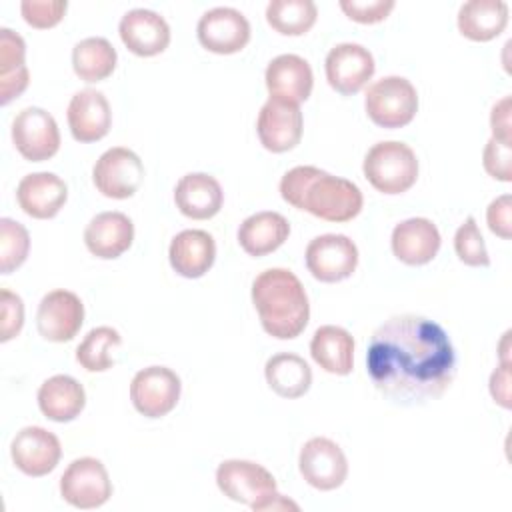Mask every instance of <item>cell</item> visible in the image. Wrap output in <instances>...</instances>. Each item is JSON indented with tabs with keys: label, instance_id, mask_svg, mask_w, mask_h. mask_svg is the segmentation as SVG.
Masks as SVG:
<instances>
[{
	"label": "cell",
	"instance_id": "28",
	"mask_svg": "<svg viewBox=\"0 0 512 512\" xmlns=\"http://www.w3.org/2000/svg\"><path fill=\"white\" fill-rule=\"evenodd\" d=\"M310 356L324 372L346 376L354 364V338L342 326L324 324L310 340Z\"/></svg>",
	"mask_w": 512,
	"mask_h": 512
},
{
	"label": "cell",
	"instance_id": "24",
	"mask_svg": "<svg viewBox=\"0 0 512 512\" xmlns=\"http://www.w3.org/2000/svg\"><path fill=\"white\" fill-rule=\"evenodd\" d=\"M176 208L192 220H208L216 216L224 202L220 182L206 172L184 174L174 188Z\"/></svg>",
	"mask_w": 512,
	"mask_h": 512
},
{
	"label": "cell",
	"instance_id": "8",
	"mask_svg": "<svg viewBox=\"0 0 512 512\" xmlns=\"http://www.w3.org/2000/svg\"><path fill=\"white\" fill-rule=\"evenodd\" d=\"M180 392V378L168 366L142 368L130 382V400L146 418H162L172 412L180 400Z\"/></svg>",
	"mask_w": 512,
	"mask_h": 512
},
{
	"label": "cell",
	"instance_id": "29",
	"mask_svg": "<svg viewBox=\"0 0 512 512\" xmlns=\"http://www.w3.org/2000/svg\"><path fill=\"white\" fill-rule=\"evenodd\" d=\"M458 30L474 42H488L500 36L508 24V4L504 0H468L460 6Z\"/></svg>",
	"mask_w": 512,
	"mask_h": 512
},
{
	"label": "cell",
	"instance_id": "20",
	"mask_svg": "<svg viewBox=\"0 0 512 512\" xmlns=\"http://www.w3.org/2000/svg\"><path fill=\"white\" fill-rule=\"evenodd\" d=\"M66 118L72 138L84 144L104 138L112 126L110 104L106 96L94 88H84L72 96Z\"/></svg>",
	"mask_w": 512,
	"mask_h": 512
},
{
	"label": "cell",
	"instance_id": "19",
	"mask_svg": "<svg viewBox=\"0 0 512 512\" xmlns=\"http://www.w3.org/2000/svg\"><path fill=\"white\" fill-rule=\"evenodd\" d=\"M16 200L24 214L36 220H48L64 208L68 200V186L54 172L26 174L18 182Z\"/></svg>",
	"mask_w": 512,
	"mask_h": 512
},
{
	"label": "cell",
	"instance_id": "6",
	"mask_svg": "<svg viewBox=\"0 0 512 512\" xmlns=\"http://www.w3.org/2000/svg\"><path fill=\"white\" fill-rule=\"evenodd\" d=\"M60 496L80 510L100 508L112 496V482L106 466L92 456L72 460L60 476Z\"/></svg>",
	"mask_w": 512,
	"mask_h": 512
},
{
	"label": "cell",
	"instance_id": "22",
	"mask_svg": "<svg viewBox=\"0 0 512 512\" xmlns=\"http://www.w3.org/2000/svg\"><path fill=\"white\" fill-rule=\"evenodd\" d=\"M134 240L132 220L116 210L96 214L84 228V244L90 254L102 260L122 256Z\"/></svg>",
	"mask_w": 512,
	"mask_h": 512
},
{
	"label": "cell",
	"instance_id": "7",
	"mask_svg": "<svg viewBox=\"0 0 512 512\" xmlns=\"http://www.w3.org/2000/svg\"><path fill=\"white\" fill-rule=\"evenodd\" d=\"M144 180V164L140 156L124 146L108 148L92 168V182L96 190L114 200L130 198L138 192Z\"/></svg>",
	"mask_w": 512,
	"mask_h": 512
},
{
	"label": "cell",
	"instance_id": "33",
	"mask_svg": "<svg viewBox=\"0 0 512 512\" xmlns=\"http://www.w3.org/2000/svg\"><path fill=\"white\" fill-rule=\"evenodd\" d=\"M318 16V8L312 0H272L266 6L268 24L284 36L306 34Z\"/></svg>",
	"mask_w": 512,
	"mask_h": 512
},
{
	"label": "cell",
	"instance_id": "5",
	"mask_svg": "<svg viewBox=\"0 0 512 512\" xmlns=\"http://www.w3.org/2000/svg\"><path fill=\"white\" fill-rule=\"evenodd\" d=\"M364 108L368 118L380 128H402L418 112V92L404 76H384L368 86Z\"/></svg>",
	"mask_w": 512,
	"mask_h": 512
},
{
	"label": "cell",
	"instance_id": "25",
	"mask_svg": "<svg viewBox=\"0 0 512 512\" xmlns=\"http://www.w3.org/2000/svg\"><path fill=\"white\" fill-rule=\"evenodd\" d=\"M168 260L182 278H200L216 260V242L206 230H182L170 242Z\"/></svg>",
	"mask_w": 512,
	"mask_h": 512
},
{
	"label": "cell",
	"instance_id": "32",
	"mask_svg": "<svg viewBox=\"0 0 512 512\" xmlns=\"http://www.w3.org/2000/svg\"><path fill=\"white\" fill-rule=\"evenodd\" d=\"M116 48L102 36H90L74 44L72 68L84 82H102L116 68Z\"/></svg>",
	"mask_w": 512,
	"mask_h": 512
},
{
	"label": "cell",
	"instance_id": "35",
	"mask_svg": "<svg viewBox=\"0 0 512 512\" xmlns=\"http://www.w3.org/2000/svg\"><path fill=\"white\" fill-rule=\"evenodd\" d=\"M30 252L28 230L12 220L0 218V272L10 274L24 264Z\"/></svg>",
	"mask_w": 512,
	"mask_h": 512
},
{
	"label": "cell",
	"instance_id": "13",
	"mask_svg": "<svg viewBox=\"0 0 512 512\" xmlns=\"http://www.w3.org/2000/svg\"><path fill=\"white\" fill-rule=\"evenodd\" d=\"M328 84L342 96L360 92L374 76L376 64L368 48L354 42H342L330 48L324 60Z\"/></svg>",
	"mask_w": 512,
	"mask_h": 512
},
{
	"label": "cell",
	"instance_id": "31",
	"mask_svg": "<svg viewBox=\"0 0 512 512\" xmlns=\"http://www.w3.org/2000/svg\"><path fill=\"white\" fill-rule=\"evenodd\" d=\"M264 376L268 386L282 398H300L310 390L312 370L308 362L292 352H278L266 360Z\"/></svg>",
	"mask_w": 512,
	"mask_h": 512
},
{
	"label": "cell",
	"instance_id": "36",
	"mask_svg": "<svg viewBox=\"0 0 512 512\" xmlns=\"http://www.w3.org/2000/svg\"><path fill=\"white\" fill-rule=\"evenodd\" d=\"M454 250L460 262L474 268H486L490 266V256L484 244V238L480 234V228L476 224L474 216H468L454 234Z\"/></svg>",
	"mask_w": 512,
	"mask_h": 512
},
{
	"label": "cell",
	"instance_id": "43",
	"mask_svg": "<svg viewBox=\"0 0 512 512\" xmlns=\"http://www.w3.org/2000/svg\"><path fill=\"white\" fill-rule=\"evenodd\" d=\"M490 394L494 402H498L502 408H510V364L500 362V366L490 376Z\"/></svg>",
	"mask_w": 512,
	"mask_h": 512
},
{
	"label": "cell",
	"instance_id": "11",
	"mask_svg": "<svg viewBox=\"0 0 512 512\" xmlns=\"http://www.w3.org/2000/svg\"><path fill=\"white\" fill-rule=\"evenodd\" d=\"M306 268L320 282H340L358 266V248L344 234H322L306 246Z\"/></svg>",
	"mask_w": 512,
	"mask_h": 512
},
{
	"label": "cell",
	"instance_id": "3",
	"mask_svg": "<svg viewBox=\"0 0 512 512\" xmlns=\"http://www.w3.org/2000/svg\"><path fill=\"white\" fill-rule=\"evenodd\" d=\"M252 304L266 334L292 340L310 318V302L300 278L286 268H268L252 282Z\"/></svg>",
	"mask_w": 512,
	"mask_h": 512
},
{
	"label": "cell",
	"instance_id": "39",
	"mask_svg": "<svg viewBox=\"0 0 512 512\" xmlns=\"http://www.w3.org/2000/svg\"><path fill=\"white\" fill-rule=\"evenodd\" d=\"M338 6L354 22L376 24L388 18L396 2L394 0H340Z\"/></svg>",
	"mask_w": 512,
	"mask_h": 512
},
{
	"label": "cell",
	"instance_id": "12",
	"mask_svg": "<svg viewBox=\"0 0 512 512\" xmlns=\"http://www.w3.org/2000/svg\"><path fill=\"white\" fill-rule=\"evenodd\" d=\"M216 484L226 498L246 506H254L276 490L274 476L262 464L240 458L224 460L216 468Z\"/></svg>",
	"mask_w": 512,
	"mask_h": 512
},
{
	"label": "cell",
	"instance_id": "4",
	"mask_svg": "<svg viewBox=\"0 0 512 512\" xmlns=\"http://www.w3.org/2000/svg\"><path fill=\"white\" fill-rule=\"evenodd\" d=\"M366 180L382 194H402L416 184L418 158L414 150L398 140L374 144L362 164Z\"/></svg>",
	"mask_w": 512,
	"mask_h": 512
},
{
	"label": "cell",
	"instance_id": "34",
	"mask_svg": "<svg viewBox=\"0 0 512 512\" xmlns=\"http://www.w3.org/2000/svg\"><path fill=\"white\" fill-rule=\"evenodd\" d=\"M122 338L110 326L92 328L76 348V362L88 372H106L114 366V354Z\"/></svg>",
	"mask_w": 512,
	"mask_h": 512
},
{
	"label": "cell",
	"instance_id": "9",
	"mask_svg": "<svg viewBox=\"0 0 512 512\" xmlns=\"http://www.w3.org/2000/svg\"><path fill=\"white\" fill-rule=\"evenodd\" d=\"M12 142L22 158L44 162L58 152L60 130L50 112L38 106H26L12 120Z\"/></svg>",
	"mask_w": 512,
	"mask_h": 512
},
{
	"label": "cell",
	"instance_id": "27",
	"mask_svg": "<svg viewBox=\"0 0 512 512\" xmlns=\"http://www.w3.org/2000/svg\"><path fill=\"white\" fill-rule=\"evenodd\" d=\"M290 234V224L280 212L264 210L248 216L238 228V244L254 258L278 250Z\"/></svg>",
	"mask_w": 512,
	"mask_h": 512
},
{
	"label": "cell",
	"instance_id": "1",
	"mask_svg": "<svg viewBox=\"0 0 512 512\" xmlns=\"http://www.w3.org/2000/svg\"><path fill=\"white\" fill-rule=\"evenodd\" d=\"M366 372L374 388L394 404L422 406L452 386L456 352L438 322L418 314H400L372 332Z\"/></svg>",
	"mask_w": 512,
	"mask_h": 512
},
{
	"label": "cell",
	"instance_id": "38",
	"mask_svg": "<svg viewBox=\"0 0 512 512\" xmlns=\"http://www.w3.org/2000/svg\"><path fill=\"white\" fill-rule=\"evenodd\" d=\"M24 326V302L8 288L0 290V342L20 334Z\"/></svg>",
	"mask_w": 512,
	"mask_h": 512
},
{
	"label": "cell",
	"instance_id": "16",
	"mask_svg": "<svg viewBox=\"0 0 512 512\" xmlns=\"http://www.w3.org/2000/svg\"><path fill=\"white\" fill-rule=\"evenodd\" d=\"M84 324V304L78 294L58 288L48 294L38 304L36 326L42 338L50 342L72 340Z\"/></svg>",
	"mask_w": 512,
	"mask_h": 512
},
{
	"label": "cell",
	"instance_id": "14",
	"mask_svg": "<svg viewBox=\"0 0 512 512\" xmlns=\"http://www.w3.org/2000/svg\"><path fill=\"white\" fill-rule=\"evenodd\" d=\"M196 36L198 42L214 54H234L248 44L250 22L236 8L216 6L200 16Z\"/></svg>",
	"mask_w": 512,
	"mask_h": 512
},
{
	"label": "cell",
	"instance_id": "2",
	"mask_svg": "<svg viewBox=\"0 0 512 512\" xmlns=\"http://www.w3.org/2000/svg\"><path fill=\"white\" fill-rule=\"evenodd\" d=\"M280 196L298 210L326 222H348L362 210L360 188L340 176H332L316 166H296L280 180Z\"/></svg>",
	"mask_w": 512,
	"mask_h": 512
},
{
	"label": "cell",
	"instance_id": "18",
	"mask_svg": "<svg viewBox=\"0 0 512 512\" xmlns=\"http://www.w3.org/2000/svg\"><path fill=\"white\" fill-rule=\"evenodd\" d=\"M124 46L136 56H156L170 44V26L154 10L134 8L128 10L118 24Z\"/></svg>",
	"mask_w": 512,
	"mask_h": 512
},
{
	"label": "cell",
	"instance_id": "15",
	"mask_svg": "<svg viewBox=\"0 0 512 512\" xmlns=\"http://www.w3.org/2000/svg\"><path fill=\"white\" fill-rule=\"evenodd\" d=\"M10 456L20 472L32 478H40L58 466L62 458V446L58 436L50 430L42 426H26L12 438Z\"/></svg>",
	"mask_w": 512,
	"mask_h": 512
},
{
	"label": "cell",
	"instance_id": "40",
	"mask_svg": "<svg viewBox=\"0 0 512 512\" xmlns=\"http://www.w3.org/2000/svg\"><path fill=\"white\" fill-rule=\"evenodd\" d=\"M482 164L492 178L500 182H510L512 180V144L490 138L482 152Z\"/></svg>",
	"mask_w": 512,
	"mask_h": 512
},
{
	"label": "cell",
	"instance_id": "21",
	"mask_svg": "<svg viewBox=\"0 0 512 512\" xmlns=\"http://www.w3.org/2000/svg\"><path fill=\"white\" fill-rule=\"evenodd\" d=\"M266 88L270 98L300 104L310 98L314 74L310 64L298 54H280L266 66Z\"/></svg>",
	"mask_w": 512,
	"mask_h": 512
},
{
	"label": "cell",
	"instance_id": "42",
	"mask_svg": "<svg viewBox=\"0 0 512 512\" xmlns=\"http://www.w3.org/2000/svg\"><path fill=\"white\" fill-rule=\"evenodd\" d=\"M510 96H504L502 100H498L492 106L490 112V128H492V138L500 140V142H508L512 144V136H510Z\"/></svg>",
	"mask_w": 512,
	"mask_h": 512
},
{
	"label": "cell",
	"instance_id": "45",
	"mask_svg": "<svg viewBox=\"0 0 512 512\" xmlns=\"http://www.w3.org/2000/svg\"><path fill=\"white\" fill-rule=\"evenodd\" d=\"M508 342H510V330L502 336V342H500V362H504V364H510V356H508L510 346H508Z\"/></svg>",
	"mask_w": 512,
	"mask_h": 512
},
{
	"label": "cell",
	"instance_id": "10",
	"mask_svg": "<svg viewBox=\"0 0 512 512\" xmlns=\"http://www.w3.org/2000/svg\"><path fill=\"white\" fill-rule=\"evenodd\" d=\"M298 468L302 478L312 488L322 492L340 488L348 476L346 454L334 440L326 436H314L302 446Z\"/></svg>",
	"mask_w": 512,
	"mask_h": 512
},
{
	"label": "cell",
	"instance_id": "44",
	"mask_svg": "<svg viewBox=\"0 0 512 512\" xmlns=\"http://www.w3.org/2000/svg\"><path fill=\"white\" fill-rule=\"evenodd\" d=\"M254 512H284V510H300V506L294 502V500H290V498H286V496H282L278 490H274L272 494H268V496H264L260 502H256L254 506H250Z\"/></svg>",
	"mask_w": 512,
	"mask_h": 512
},
{
	"label": "cell",
	"instance_id": "41",
	"mask_svg": "<svg viewBox=\"0 0 512 512\" xmlns=\"http://www.w3.org/2000/svg\"><path fill=\"white\" fill-rule=\"evenodd\" d=\"M512 198L510 194H502L498 198H494L490 204H488V210H486V222H488V228L490 232H494L496 236L504 238V240H510L512 236Z\"/></svg>",
	"mask_w": 512,
	"mask_h": 512
},
{
	"label": "cell",
	"instance_id": "26",
	"mask_svg": "<svg viewBox=\"0 0 512 512\" xmlns=\"http://www.w3.org/2000/svg\"><path fill=\"white\" fill-rule=\"evenodd\" d=\"M36 398L40 412L52 422H70L78 418L86 406L84 386L68 374H56L44 380Z\"/></svg>",
	"mask_w": 512,
	"mask_h": 512
},
{
	"label": "cell",
	"instance_id": "37",
	"mask_svg": "<svg viewBox=\"0 0 512 512\" xmlns=\"http://www.w3.org/2000/svg\"><path fill=\"white\" fill-rule=\"evenodd\" d=\"M68 8L66 0H22L20 12L26 24L32 28H52L56 26Z\"/></svg>",
	"mask_w": 512,
	"mask_h": 512
},
{
	"label": "cell",
	"instance_id": "17",
	"mask_svg": "<svg viewBox=\"0 0 512 512\" xmlns=\"http://www.w3.org/2000/svg\"><path fill=\"white\" fill-rule=\"evenodd\" d=\"M256 132L260 144L274 152L282 154L296 148L302 140V112L298 104L268 98L258 112Z\"/></svg>",
	"mask_w": 512,
	"mask_h": 512
},
{
	"label": "cell",
	"instance_id": "23",
	"mask_svg": "<svg viewBox=\"0 0 512 512\" xmlns=\"http://www.w3.org/2000/svg\"><path fill=\"white\" fill-rule=\"evenodd\" d=\"M392 252L408 266H422L434 260L442 238L436 224L428 218H408L392 230Z\"/></svg>",
	"mask_w": 512,
	"mask_h": 512
},
{
	"label": "cell",
	"instance_id": "30",
	"mask_svg": "<svg viewBox=\"0 0 512 512\" xmlns=\"http://www.w3.org/2000/svg\"><path fill=\"white\" fill-rule=\"evenodd\" d=\"M24 38L10 28H0V104L18 98L30 82Z\"/></svg>",
	"mask_w": 512,
	"mask_h": 512
}]
</instances>
